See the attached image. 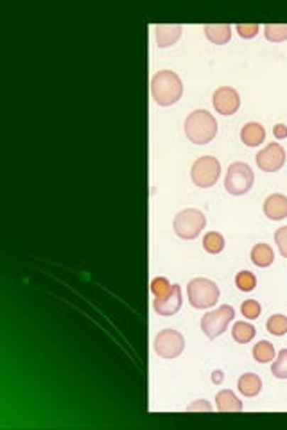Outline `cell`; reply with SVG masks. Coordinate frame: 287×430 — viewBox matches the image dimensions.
<instances>
[{"instance_id": "cell-1", "label": "cell", "mask_w": 287, "mask_h": 430, "mask_svg": "<svg viewBox=\"0 0 287 430\" xmlns=\"http://www.w3.org/2000/svg\"><path fill=\"white\" fill-rule=\"evenodd\" d=\"M183 94L182 79L170 70H160L151 79V95L158 106H173Z\"/></svg>"}, {"instance_id": "cell-2", "label": "cell", "mask_w": 287, "mask_h": 430, "mask_svg": "<svg viewBox=\"0 0 287 430\" xmlns=\"http://www.w3.org/2000/svg\"><path fill=\"white\" fill-rule=\"evenodd\" d=\"M215 133H217V122L207 109H194L185 119V135L193 144L205 146L214 139Z\"/></svg>"}, {"instance_id": "cell-3", "label": "cell", "mask_w": 287, "mask_h": 430, "mask_svg": "<svg viewBox=\"0 0 287 430\" xmlns=\"http://www.w3.org/2000/svg\"><path fill=\"white\" fill-rule=\"evenodd\" d=\"M187 294L194 308H208L220 298V287L207 278H194L187 285Z\"/></svg>"}, {"instance_id": "cell-4", "label": "cell", "mask_w": 287, "mask_h": 430, "mask_svg": "<svg viewBox=\"0 0 287 430\" xmlns=\"http://www.w3.org/2000/svg\"><path fill=\"white\" fill-rule=\"evenodd\" d=\"M205 222H207V219H205L201 210H196V208L182 210V212L174 217V222H173L174 233H176L180 239L193 240L196 239V237L201 233V230L205 228Z\"/></svg>"}, {"instance_id": "cell-5", "label": "cell", "mask_w": 287, "mask_h": 430, "mask_svg": "<svg viewBox=\"0 0 287 430\" xmlns=\"http://www.w3.org/2000/svg\"><path fill=\"white\" fill-rule=\"evenodd\" d=\"M254 185V172L248 163L242 161H234L228 167L227 178H224V188L232 195H242Z\"/></svg>"}, {"instance_id": "cell-6", "label": "cell", "mask_w": 287, "mask_h": 430, "mask_svg": "<svg viewBox=\"0 0 287 430\" xmlns=\"http://www.w3.org/2000/svg\"><path fill=\"white\" fill-rule=\"evenodd\" d=\"M220 172H221V163L217 158L201 156L193 163V168H190V178H193V183L196 185V187L208 188V187H214L215 181L220 180Z\"/></svg>"}, {"instance_id": "cell-7", "label": "cell", "mask_w": 287, "mask_h": 430, "mask_svg": "<svg viewBox=\"0 0 287 430\" xmlns=\"http://www.w3.org/2000/svg\"><path fill=\"white\" fill-rule=\"evenodd\" d=\"M234 316L235 311L230 305H221L220 308L207 312L201 318V330H203L208 339H215V337L221 335L228 328V323L234 319Z\"/></svg>"}, {"instance_id": "cell-8", "label": "cell", "mask_w": 287, "mask_h": 430, "mask_svg": "<svg viewBox=\"0 0 287 430\" xmlns=\"http://www.w3.org/2000/svg\"><path fill=\"white\" fill-rule=\"evenodd\" d=\"M185 348V339L178 330L166 328L155 337V352L162 359H176Z\"/></svg>"}, {"instance_id": "cell-9", "label": "cell", "mask_w": 287, "mask_h": 430, "mask_svg": "<svg viewBox=\"0 0 287 430\" xmlns=\"http://www.w3.org/2000/svg\"><path fill=\"white\" fill-rule=\"evenodd\" d=\"M255 161H257L259 168H262L264 172H276L286 163V151H283V147L280 144L271 142L264 149L259 151Z\"/></svg>"}, {"instance_id": "cell-10", "label": "cell", "mask_w": 287, "mask_h": 430, "mask_svg": "<svg viewBox=\"0 0 287 430\" xmlns=\"http://www.w3.org/2000/svg\"><path fill=\"white\" fill-rule=\"evenodd\" d=\"M212 104H214L215 112L228 117L237 112L239 106H241V99H239L237 90H234L230 86H221L212 95Z\"/></svg>"}, {"instance_id": "cell-11", "label": "cell", "mask_w": 287, "mask_h": 430, "mask_svg": "<svg viewBox=\"0 0 287 430\" xmlns=\"http://www.w3.org/2000/svg\"><path fill=\"white\" fill-rule=\"evenodd\" d=\"M153 307H155V311L158 312V316H166V318H169V316L176 314V312L180 311V307H182V287H180L178 284L170 285L169 292H167L166 296L155 298Z\"/></svg>"}, {"instance_id": "cell-12", "label": "cell", "mask_w": 287, "mask_h": 430, "mask_svg": "<svg viewBox=\"0 0 287 430\" xmlns=\"http://www.w3.org/2000/svg\"><path fill=\"white\" fill-rule=\"evenodd\" d=\"M266 217L271 221H280L287 217V198L283 194H271L264 201Z\"/></svg>"}, {"instance_id": "cell-13", "label": "cell", "mask_w": 287, "mask_h": 430, "mask_svg": "<svg viewBox=\"0 0 287 430\" xmlns=\"http://www.w3.org/2000/svg\"><path fill=\"white\" fill-rule=\"evenodd\" d=\"M180 36H182V26H178V23H158L156 26V45L160 49L174 45Z\"/></svg>"}, {"instance_id": "cell-14", "label": "cell", "mask_w": 287, "mask_h": 430, "mask_svg": "<svg viewBox=\"0 0 287 430\" xmlns=\"http://www.w3.org/2000/svg\"><path fill=\"white\" fill-rule=\"evenodd\" d=\"M203 29L207 40L212 41V43H215V45H224V43L230 41V36H232L230 23H207Z\"/></svg>"}, {"instance_id": "cell-15", "label": "cell", "mask_w": 287, "mask_h": 430, "mask_svg": "<svg viewBox=\"0 0 287 430\" xmlns=\"http://www.w3.org/2000/svg\"><path fill=\"white\" fill-rule=\"evenodd\" d=\"M266 131L259 122H248L241 129V140L248 147H257L264 142Z\"/></svg>"}, {"instance_id": "cell-16", "label": "cell", "mask_w": 287, "mask_h": 430, "mask_svg": "<svg viewBox=\"0 0 287 430\" xmlns=\"http://www.w3.org/2000/svg\"><path fill=\"white\" fill-rule=\"evenodd\" d=\"M215 405L221 412H239L242 411V402L232 391L223 389L215 394Z\"/></svg>"}, {"instance_id": "cell-17", "label": "cell", "mask_w": 287, "mask_h": 430, "mask_svg": "<svg viewBox=\"0 0 287 430\" xmlns=\"http://www.w3.org/2000/svg\"><path fill=\"white\" fill-rule=\"evenodd\" d=\"M237 387H239V391L244 394V397L251 398V397H257V394L261 393L262 382H261V378L257 377V375L244 373L241 378H239Z\"/></svg>"}, {"instance_id": "cell-18", "label": "cell", "mask_w": 287, "mask_h": 430, "mask_svg": "<svg viewBox=\"0 0 287 430\" xmlns=\"http://www.w3.org/2000/svg\"><path fill=\"white\" fill-rule=\"evenodd\" d=\"M275 260V253L268 244H255L251 249V262L259 267H268L271 266Z\"/></svg>"}, {"instance_id": "cell-19", "label": "cell", "mask_w": 287, "mask_h": 430, "mask_svg": "<svg viewBox=\"0 0 287 430\" xmlns=\"http://www.w3.org/2000/svg\"><path fill=\"white\" fill-rule=\"evenodd\" d=\"M232 337H234V340H237V343L241 344L249 343V340L255 337V326L244 321L235 323L234 328H232Z\"/></svg>"}, {"instance_id": "cell-20", "label": "cell", "mask_w": 287, "mask_h": 430, "mask_svg": "<svg viewBox=\"0 0 287 430\" xmlns=\"http://www.w3.org/2000/svg\"><path fill=\"white\" fill-rule=\"evenodd\" d=\"M254 359L261 364H266L275 359V348H273V344L269 343V340H259L254 346Z\"/></svg>"}, {"instance_id": "cell-21", "label": "cell", "mask_w": 287, "mask_h": 430, "mask_svg": "<svg viewBox=\"0 0 287 430\" xmlns=\"http://www.w3.org/2000/svg\"><path fill=\"white\" fill-rule=\"evenodd\" d=\"M203 247H205V251H207V253H212V254L221 253V251H223V247H224L223 235H221V233H217V232L205 233Z\"/></svg>"}, {"instance_id": "cell-22", "label": "cell", "mask_w": 287, "mask_h": 430, "mask_svg": "<svg viewBox=\"0 0 287 430\" xmlns=\"http://www.w3.org/2000/svg\"><path fill=\"white\" fill-rule=\"evenodd\" d=\"M264 36L269 41L287 40V23H266Z\"/></svg>"}, {"instance_id": "cell-23", "label": "cell", "mask_w": 287, "mask_h": 430, "mask_svg": "<svg viewBox=\"0 0 287 430\" xmlns=\"http://www.w3.org/2000/svg\"><path fill=\"white\" fill-rule=\"evenodd\" d=\"M266 330L273 335H283L287 332V318L282 314H275L266 321Z\"/></svg>"}, {"instance_id": "cell-24", "label": "cell", "mask_w": 287, "mask_h": 430, "mask_svg": "<svg viewBox=\"0 0 287 430\" xmlns=\"http://www.w3.org/2000/svg\"><path fill=\"white\" fill-rule=\"evenodd\" d=\"M235 285L239 287V291L249 292L254 291L255 285H257V278H255L254 273H249V271H241L235 276Z\"/></svg>"}, {"instance_id": "cell-25", "label": "cell", "mask_w": 287, "mask_h": 430, "mask_svg": "<svg viewBox=\"0 0 287 430\" xmlns=\"http://www.w3.org/2000/svg\"><path fill=\"white\" fill-rule=\"evenodd\" d=\"M271 373L276 378H287V350H280L271 366Z\"/></svg>"}, {"instance_id": "cell-26", "label": "cell", "mask_w": 287, "mask_h": 430, "mask_svg": "<svg viewBox=\"0 0 287 430\" xmlns=\"http://www.w3.org/2000/svg\"><path fill=\"white\" fill-rule=\"evenodd\" d=\"M241 312L246 319H257L261 316V305L255 299H248L241 305Z\"/></svg>"}, {"instance_id": "cell-27", "label": "cell", "mask_w": 287, "mask_h": 430, "mask_svg": "<svg viewBox=\"0 0 287 430\" xmlns=\"http://www.w3.org/2000/svg\"><path fill=\"white\" fill-rule=\"evenodd\" d=\"M170 284L167 278H155L151 281V292L155 294V298H160V296H166L169 292Z\"/></svg>"}, {"instance_id": "cell-28", "label": "cell", "mask_w": 287, "mask_h": 430, "mask_svg": "<svg viewBox=\"0 0 287 430\" xmlns=\"http://www.w3.org/2000/svg\"><path fill=\"white\" fill-rule=\"evenodd\" d=\"M235 29H237L239 36L244 38V40H248V38L257 36V33L261 27H259V23H237Z\"/></svg>"}, {"instance_id": "cell-29", "label": "cell", "mask_w": 287, "mask_h": 430, "mask_svg": "<svg viewBox=\"0 0 287 430\" xmlns=\"http://www.w3.org/2000/svg\"><path fill=\"white\" fill-rule=\"evenodd\" d=\"M275 242L278 246L280 253L283 258H287V226H282L275 232Z\"/></svg>"}, {"instance_id": "cell-30", "label": "cell", "mask_w": 287, "mask_h": 430, "mask_svg": "<svg viewBox=\"0 0 287 430\" xmlns=\"http://www.w3.org/2000/svg\"><path fill=\"white\" fill-rule=\"evenodd\" d=\"M187 411H205V412H210L212 407L205 400H197V402H194L193 405H189V407H187Z\"/></svg>"}, {"instance_id": "cell-31", "label": "cell", "mask_w": 287, "mask_h": 430, "mask_svg": "<svg viewBox=\"0 0 287 430\" xmlns=\"http://www.w3.org/2000/svg\"><path fill=\"white\" fill-rule=\"evenodd\" d=\"M273 135H275V139L282 140L287 136V127L283 126V124H276L275 127H273Z\"/></svg>"}, {"instance_id": "cell-32", "label": "cell", "mask_w": 287, "mask_h": 430, "mask_svg": "<svg viewBox=\"0 0 287 430\" xmlns=\"http://www.w3.org/2000/svg\"><path fill=\"white\" fill-rule=\"evenodd\" d=\"M212 382H214V384H221V382H223V373H221V371H214V373H212Z\"/></svg>"}]
</instances>
